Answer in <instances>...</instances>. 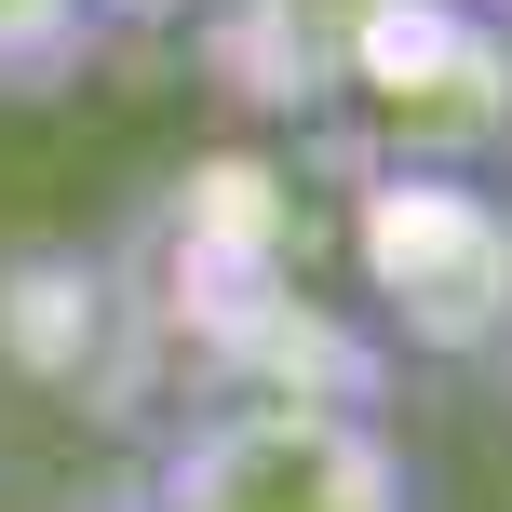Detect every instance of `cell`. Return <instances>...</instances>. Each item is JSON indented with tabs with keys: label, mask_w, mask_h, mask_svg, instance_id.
<instances>
[{
	"label": "cell",
	"mask_w": 512,
	"mask_h": 512,
	"mask_svg": "<svg viewBox=\"0 0 512 512\" xmlns=\"http://www.w3.org/2000/svg\"><path fill=\"white\" fill-rule=\"evenodd\" d=\"M337 243L405 351L512 364V203L472 162H337Z\"/></svg>",
	"instance_id": "obj_1"
},
{
	"label": "cell",
	"mask_w": 512,
	"mask_h": 512,
	"mask_svg": "<svg viewBox=\"0 0 512 512\" xmlns=\"http://www.w3.org/2000/svg\"><path fill=\"white\" fill-rule=\"evenodd\" d=\"M149 512H432L391 405H324V391H189L162 405Z\"/></svg>",
	"instance_id": "obj_2"
},
{
	"label": "cell",
	"mask_w": 512,
	"mask_h": 512,
	"mask_svg": "<svg viewBox=\"0 0 512 512\" xmlns=\"http://www.w3.org/2000/svg\"><path fill=\"white\" fill-rule=\"evenodd\" d=\"M324 135H337V162H499L512 149V27L472 0H378Z\"/></svg>",
	"instance_id": "obj_3"
},
{
	"label": "cell",
	"mask_w": 512,
	"mask_h": 512,
	"mask_svg": "<svg viewBox=\"0 0 512 512\" xmlns=\"http://www.w3.org/2000/svg\"><path fill=\"white\" fill-rule=\"evenodd\" d=\"M0 378H27L41 405H81V418H162L176 405L122 243H14L0 256Z\"/></svg>",
	"instance_id": "obj_4"
},
{
	"label": "cell",
	"mask_w": 512,
	"mask_h": 512,
	"mask_svg": "<svg viewBox=\"0 0 512 512\" xmlns=\"http://www.w3.org/2000/svg\"><path fill=\"white\" fill-rule=\"evenodd\" d=\"M364 27H378V0H216V14L189 27V54H203V81L243 108V122L324 135Z\"/></svg>",
	"instance_id": "obj_5"
},
{
	"label": "cell",
	"mask_w": 512,
	"mask_h": 512,
	"mask_svg": "<svg viewBox=\"0 0 512 512\" xmlns=\"http://www.w3.org/2000/svg\"><path fill=\"white\" fill-rule=\"evenodd\" d=\"M95 54H108V14H95V0H0V108L68 95Z\"/></svg>",
	"instance_id": "obj_6"
},
{
	"label": "cell",
	"mask_w": 512,
	"mask_h": 512,
	"mask_svg": "<svg viewBox=\"0 0 512 512\" xmlns=\"http://www.w3.org/2000/svg\"><path fill=\"white\" fill-rule=\"evenodd\" d=\"M95 14H108V54H122V41H189L216 0H95Z\"/></svg>",
	"instance_id": "obj_7"
},
{
	"label": "cell",
	"mask_w": 512,
	"mask_h": 512,
	"mask_svg": "<svg viewBox=\"0 0 512 512\" xmlns=\"http://www.w3.org/2000/svg\"><path fill=\"white\" fill-rule=\"evenodd\" d=\"M68 512H149V486L122 472V486H95V499H68Z\"/></svg>",
	"instance_id": "obj_8"
},
{
	"label": "cell",
	"mask_w": 512,
	"mask_h": 512,
	"mask_svg": "<svg viewBox=\"0 0 512 512\" xmlns=\"http://www.w3.org/2000/svg\"><path fill=\"white\" fill-rule=\"evenodd\" d=\"M472 14H499V27H512V0H472Z\"/></svg>",
	"instance_id": "obj_9"
}]
</instances>
